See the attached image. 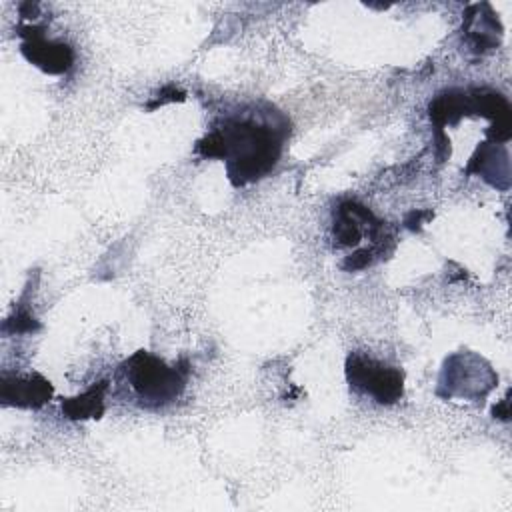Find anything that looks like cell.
Masks as SVG:
<instances>
[{
  "mask_svg": "<svg viewBox=\"0 0 512 512\" xmlns=\"http://www.w3.org/2000/svg\"><path fill=\"white\" fill-rule=\"evenodd\" d=\"M52 396V384L40 374L8 376L2 374L0 398L6 406L18 408H40Z\"/></svg>",
  "mask_w": 512,
  "mask_h": 512,
  "instance_id": "5b68a950",
  "label": "cell"
},
{
  "mask_svg": "<svg viewBox=\"0 0 512 512\" xmlns=\"http://www.w3.org/2000/svg\"><path fill=\"white\" fill-rule=\"evenodd\" d=\"M104 390H106V382H98L92 388H88L84 394L64 400L62 414L72 420L100 418L104 412Z\"/></svg>",
  "mask_w": 512,
  "mask_h": 512,
  "instance_id": "52a82bcc",
  "label": "cell"
},
{
  "mask_svg": "<svg viewBox=\"0 0 512 512\" xmlns=\"http://www.w3.org/2000/svg\"><path fill=\"white\" fill-rule=\"evenodd\" d=\"M122 372L136 398L142 402V406L148 408H158L174 402L186 386V370L178 366H168L164 360L156 358L146 350H138L136 354H132L124 362Z\"/></svg>",
  "mask_w": 512,
  "mask_h": 512,
  "instance_id": "7a4b0ae2",
  "label": "cell"
},
{
  "mask_svg": "<svg viewBox=\"0 0 512 512\" xmlns=\"http://www.w3.org/2000/svg\"><path fill=\"white\" fill-rule=\"evenodd\" d=\"M284 128L254 118H230L196 144L204 158L226 160L234 186H246L264 178L282 152Z\"/></svg>",
  "mask_w": 512,
  "mask_h": 512,
  "instance_id": "6da1fadb",
  "label": "cell"
},
{
  "mask_svg": "<svg viewBox=\"0 0 512 512\" xmlns=\"http://www.w3.org/2000/svg\"><path fill=\"white\" fill-rule=\"evenodd\" d=\"M468 174H480L496 188H508V152L498 142H484L468 164Z\"/></svg>",
  "mask_w": 512,
  "mask_h": 512,
  "instance_id": "8992f818",
  "label": "cell"
},
{
  "mask_svg": "<svg viewBox=\"0 0 512 512\" xmlns=\"http://www.w3.org/2000/svg\"><path fill=\"white\" fill-rule=\"evenodd\" d=\"M494 416H498L502 420H508V416H510V412H508V398H504L500 406H494Z\"/></svg>",
  "mask_w": 512,
  "mask_h": 512,
  "instance_id": "ba28073f",
  "label": "cell"
},
{
  "mask_svg": "<svg viewBox=\"0 0 512 512\" xmlns=\"http://www.w3.org/2000/svg\"><path fill=\"white\" fill-rule=\"evenodd\" d=\"M346 378L350 386L378 404H394L402 398L404 374L400 368L374 360L366 354H350L346 360Z\"/></svg>",
  "mask_w": 512,
  "mask_h": 512,
  "instance_id": "3957f363",
  "label": "cell"
},
{
  "mask_svg": "<svg viewBox=\"0 0 512 512\" xmlns=\"http://www.w3.org/2000/svg\"><path fill=\"white\" fill-rule=\"evenodd\" d=\"M32 30L34 34H26L28 38L20 46L24 58L48 74H66L74 64L72 48L66 42L46 40L36 28Z\"/></svg>",
  "mask_w": 512,
  "mask_h": 512,
  "instance_id": "277c9868",
  "label": "cell"
}]
</instances>
